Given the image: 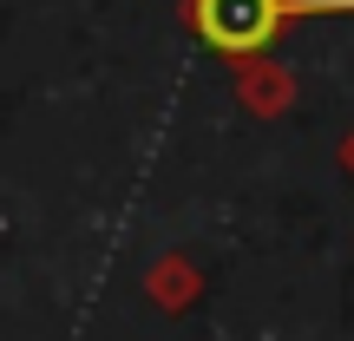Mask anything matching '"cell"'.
Returning <instances> with one entry per match:
<instances>
[{
    "label": "cell",
    "mask_w": 354,
    "mask_h": 341,
    "mask_svg": "<svg viewBox=\"0 0 354 341\" xmlns=\"http://www.w3.org/2000/svg\"><path fill=\"white\" fill-rule=\"evenodd\" d=\"M354 13V0H190V20L216 53H263L289 20Z\"/></svg>",
    "instance_id": "1"
}]
</instances>
